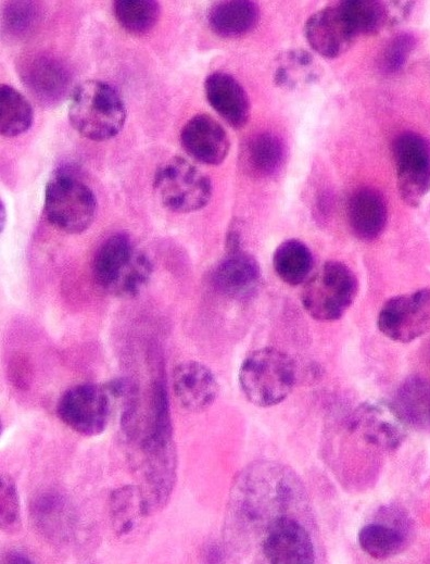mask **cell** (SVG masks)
<instances>
[{
	"instance_id": "cell-1",
	"label": "cell",
	"mask_w": 430,
	"mask_h": 564,
	"mask_svg": "<svg viewBox=\"0 0 430 564\" xmlns=\"http://www.w3.org/2000/svg\"><path fill=\"white\" fill-rule=\"evenodd\" d=\"M92 276L109 293L119 298L137 296L149 283L153 265L126 233L110 236L92 260Z\"/></svg>"
},
{
	"instance_id": "cell-2",
	"label": "cell",
	"mask_w": 430,
	"mask_h": 564,
	"mask_svg": "<svg viewBox=\"0 0 430 564\" xmlns=\"http://www.w3.org/2000/svg\"><path fill=\"white\" fill-rule=\"evenodd\" d=\"M68 120L73 128L85 138L104 141L122 130L126 121V108L111 84L89 79L73 90Z\"/></svg>"
},
{
	"instance_id": "cell-3",
	"label": "cell",
	"mask_w": 430,
	"mask_h": 564,
	"mask_svg": "<svg viewBox=\"0 0 430 564\" xmlns=\"http://www.w3.org/2000/svg\"><path fill=\"white\" fill-rule=\"evenodd\" d=\"M296 371L293 360L276 348L250 353L239 371V384L254 405L268 408L282 402L293 390Z\"/></svg>"
},
{
	"instance_id": "cell-4",
	"label": "cell",
	"mask_w": 430,
	"mask_h": 564,
	"mask_svg": "<svg viewBox=\"0 0 430 564\" xmlns=\"http://www.w3.org/2000/svg\"><path fill=\"white\" fill-rule=\"evenodd\" d=\"M357 290L352 270L341 262L330 261L306 279L301 301L311 317L332 322L341 318L352 305Z\"/></svg>"
},
{
	"instance_id": "cell-5",
	"label": "cell",
	"mask_w": 430,
	"mask_h": 564,
	"mask_svg": "<svg viewBox=\"0 0 430 564\" xmlns=\"http://www.w3.org/2000/svg\"><path fill=\"white\" fill-rule=\"evenodd\" d=\"M97 206L93 191L73 174L59 172L46 186V217L63 233L79 234L88 229L96 217Z\"/></svg>"
},
{
	"instance_id": "cell-6",
	"label": "cell",
	"mask_w": 430,
	"mask_h": 564,
	"mask_svg": "<svg viewBox=\"0 0 430 564\" xmlns=\"http://www.w3.org/2000/svg\"><path fill=\"white\" fill-rule=\"evenodd\" d=\"M153 189L164 208L190 213L208 203L213 187L208 176L194 164L182 156H174L156 170Z\"/></svg>"
},
{
	"instance_id": "cell-7",
	"label": "cell",
	"mask_w": 430,
	"mask_h": 564,
	"mask_svg": "<svg viewBox=\"0 0 430 564\" xmlns=\"http://www.w3.org/2000/svg\"><path fill=\"white\" fill-rule=\"evenodd\" d=\"M129 442L136 444V469L140 486L153 511L163 509L176 484L177 455L173 440L160 441L138 437Z\"/></svg>"
},
{
	"instance_id": "cell-8",
	"label": "cell",
	"mask_w": 430,
	"mask_h": 564,
	"mask_svg": "<svg viewBox=\"0 0 430 564\" xmlns=\"http://www.w3.org/2000/svg\"><path fill=\"white\" fill-rule=\"evenodd\" d=\"M113 410L103 385L79 384L65 390L56 403V415L73 431L94 437L102 434Z\"/></svg>"
},
{
	"instance_id": "cell-9",
	"label": "cell",
	"mask_w": 430,
	"mask_h": 564,
	"mask_svg": "<svg viewBox=\"0 0 430 564\" xmlns=\"http://www.w3.org/2000/svg\"><path fill=\"white\" fill-rule=\"evenodd\" d=\"M392 151L400 196L417 206L430 190V143L419 134L405 131L395 137Z\"/></svg>"
},
{
	"instance_id": "cell-10",
	"label": "cell",
	"mask_w": 430,
	"mask_h": 564,
	"mask_svg": "<svg viewBox=\"0 0 430 564\" xmlns=\"http://www.w3.org/2000/svg\"><path fill=\"white\" fill-rule=\"evenodd\" d=\"M260 537L261 553L268 563L308 564L316 559L312 535L294 511L276 517Z\"/></svg>"
},
{
	"instance_id": "cell-11",
	"label": "cell",
	"mask_w": 430,
	"mask_h": 564,
	"mask_svg": "<svg viewBox=\"0 0 430 564\" xmlns=\"http://www.w3.org/2000/svg\"><path fill=\"white\" fill-rule=\"evenodd\" d=\"M377 325L389 339L407 343L430 326V290L419 289L389 299L381 308Z\"/></svg>"
},
{
	"instance_id": "cell-12",
	"label": "cell",
	"mask_w": 430,
	"mask_h": 564,
	"mask_svg": "<svg viewBox=\"0 0 430 564\" xmlns=\"http://www.w3.org/2000/svg\"><path fill=\"white\" fill-rule=\"evenodd\" d=\"M350 422L352 430L365 442L384 451L397 449L406 437V424L391 402L363 403L353 413Z\"/></svg>"
},
{
	"instance_id": "cell-13",
	"label": "cell",
	"mask_w": 430,
	"mask_h": 564,
	"mask_svg": "<svg viewBox=\"0 0 430 564\" xmlns=\"http://www.w3.org/2000/svg\"><path fill=\"white\" fill-rule=\"evenodd\" d=\"M304 34L309 47L329 59L344 53L356 37L340 3L325 7L311 15Z\"/></svg>"
},
{
	"instance_id": "cell-14",
	"label": "cell",
	"mask_w": 430,
	"mask_h": 564,
	"mask_svg": "<svg viewBox=\"0 0 430 564\" xmlns=\"http://www.w3.org/2000/svg\"><path fill=\"white\" fill-rule=\"evenodd\" d=\"M20 76L36 101L49 106L65 98L72 82L66 66L48 54L25 59L20 65Z\"/></svg>"
},
{
	"instance_id": "cell-15",
	"label": "cell",
	"mask_w": 430,
	"mask_h": 564,
	"mask_svg": "<svg viewBox=\"0 0 430 564\" xmlns=\"http://www.w3.org/2000/svg\"><path fill=\"white\" fill-rule=\"evenodd\" d=\"M30 519L37 531L53 543H65L75 534L74 506L61 492L41 491L29 505Z\"/></svg>"
},
{
	"instance_id": "cell-16",
	"label": "cell",
	"mask_w": 430,
	"mask_h": 564,
	"mask_svg": "<svg viewBox=\"0 0 430 564\" xmlns=\"http://www.w3.org/2000/svg\"><path fill=\"white\" fill-rule=\"evenodd\" d=\"M180 142L192 159L207 165L220 164L230 148L225 128L208 114L191 117L180 131Z\"/></svg>"
},
{
	"instance_id": "cell-17",
	"label": "cell",
	"mask_w": 430,
	"mask_h": 564,
	"mask_svg": "<svg viewBox=\"0 0 430 564\" xmlns=\"http://www.w3.org/2000/svg\"><path fill=\"white\" fill-rule=\"evenodd\" d=\"M172 385L179 404L194 413L210 408L219 393V384L211 368L192 360L175 366Z\"/></svg>"
},
{
	"instance_id": "cell-18",
	"label": "cell",
	"mask_w": 430,
	"mask_h": 564,
	"mask_svg": "<svg viewBox=\"0 0 430 564\" xmlns=\"http://www.w3.org/2000/svg\"><path fill=\"white\" fill-rule=\"evenodd\" d=\"M261 268L256 260L246 252L229 251L213 272L214 287L232 299L251 297L261 284Z\"/></svg>"
},
{
	"instance_id": "cell-19",
	"label": "cell",
	"mask_w": 430,
	"mask_h": 564,
	"mask_svg": "<svg viewBox=\"0 0 430 564\" xmlns=\"http://www.w3.org/2000/svg\"><path fill=\"white\" fill-rule=\"evenodd\" d=\"M210 105L235 128L243 127L250 116L249 97L242 85L230 74L214 72L204 82Z\"/></svg>"
},
{
	"instance_id": "cell-20",
	"label": "cell",
	"mask_w": 430,
	"mask_h": 564,
	"mask_svg": "<svg viewBox=\"0 0 430 564\" xmlns=\"http://www.w3.org/2000/svg\"><path fill=\"white\" fill-rule=\"evenodd\" d=\"M410 537V521L405 514L399 512L391 523L376 521L364 525L357 539L366 554L376 560H387L404 551Z\"/></svg>"
},
{
	"instance_id": "cell-21",
	"label": "cell",
	"mask_w": 430,
	"mask_h": 564,
	"mask_svg": "<svg viewBox=\"0 0 430 564\" xmlns=\"http://www.w3.org/2000/svg\"><path fill=\"white\" fill-rule=\"evenodd\" d=\"M347 221L357 238H378L388 221V208L383 196L371 187L355 190L347 202Z\"/></svg>"
},
{
	"instance_id": "cell-22",
	"label": "cell",
	"mask_w": 430,
	"mask_h": 564,
	"mask_svg": "<svg viewBox=\"0 0 430 564\" xmlns=\"http://www.w3.org/2000/svg\"><path fill=\"white\" fill-rule=\"evenodd\" d=\"M258 17V7L249 0L219 1L207 12L211 29L224 38H236L248 34L256 26Z\"/></svg>"
},
{
	"instance_id": "cell-23",
	"label": "cell",
	"mask_w": 430,
	"mask_h": 564,
	"mask_svg": "<svg viewBox=\"0 0 430 564\" xmlns=\"http://www.w3.org/2000/svg\"><path fill=\"white\" fill-rule=\"evenodd\" d=\"M286 146L276 134L263 131L246 139L241 150L243 167L257 177L275 175L283 165Z\"/></svg>"
},
{
	"instance_id": "cell-24",
	"label": "cell",
	"mask_w": 430,
	"mask_h": 564,
	"mask_svg": "<svg viewBox=\"0 0 430 564\" xmlns=\"http://www.w3.org/2000/svg\"><path fill=\"white\" fill-rule=\"evenodd\" d=\"M406 426L430 430V380L421 376L406 378L391 402Z\"/></svg>"
},
{
	"instance_id": "cell-25",
	"label": "cell",
	"mask_w": 430,
	"mask_h": 564,
	"mask_svg": "<svg viewBox=\"0 0 430 564\" xmlns=\"http://www.w3.org/2000/svg\"><path fill=\"white\" fill-rule=\"evenodd\" d=\"M152 514L140 486L126 485L110 496V519L115 534L125 537L134 532Z\"/></svg>"
},
{
	"instance_id": "cell-26",
	"label": "cell",
	"mask_w": 430,
	"mask_h": 564,
	"mask_svg": "<svg viewBox=\"0 0 430 564\" xmlns=\"http://www.w3.org/2000/svg\"><path fill=\"white\" fill-rule=\"evenodd\" d=\"M313 255L308 247L298 240L281 242L273 255V266L277 276L286 284L296 286L306 281L312 271Z\"/></svg>"
},
{
	"instance_id": "cell-27",
	"label": "cell",
	"mask_w": 430,
	"mask_h": 564,
	"mask_svg": "<svg viewBox=\"0 0 430 564\" xmlns=\"http://www.w3.org/2000/svg\"><path fill=\"white\" fill-rule=\"evenodd\" d=\"M33 109L28 100L9 85L0 87V133L5 137L18 136L29 129Z\"/></svg>"
},
{
	"instance_id": "cell-28",
	"label": "cell",
	"mask_w": 430,
	"mask_h": 564,
	"mask_svg": "<svg viewBox=\"0 0 430 564\" xmlns=\"http://www.w3.org/2000/svg\"><path fill=\"white\" fill-rule=\"evenodd\" d=\"M318 70L311 53L296 49L286 52L274 72V82L283 89H294L302 83H312L318 77Z\"/></svg>"
},
{
	"instance_id": "cell-29",
	"label": "cell",
	"mask_w": 430,
	"mask_h": 564,
	"mask_svg": "<svg viewBox=\"0 0 430 564\" xmlns=\"http://www.w3.org/2000/svg\"><path fill=\"white\" fill-rule=\"evenodd\" d=\"M113 11L118 24L135 35L150 32L160 17V4L154 0H117Z\"/></svg>"
},
{
	"instance_id": "cell-30",
	"label": "cell",
	"mask_w": 430,
	"mask_h": 564,
	"mask_svg": "<svg viewBox=\"0 0 430 564\" xmlns=\"http://www.w3.org/2000/svg\"><path fill=\"white\" fill-rule=\"evenodd\" d=\"M340 5L355 35H374L389 18L388 8L375 0H347Z\"/></svg>"
},
{
	"instance_id": "cell-31",
	"label": "cell",
	"mask_w": 430,
	"mask_h": 564,
	"mask_svg": "<svg viewBox=\"0 0 430 564\" xmlns=\"http://www.w3.org/2000/svg\"><path fill=\"white\" fill-rule=\"evenodd\" d=\"M40 18L39 7L33 1H12L4 5L2 25L14 36L29 33Z\"/></svg>"
},
{
	"instance_id": "cell-32",
	"label": "cell",
	"mask_w": 430,
	"mask_h": 564,
	"mask_svg": "<svg viewBox=\"0 0 430 564\" xmlns=\"http://www.w3.org/2000/svg\"><path fill=\"white\" fill-rule=\"evenodd\" d=\"M416 38L410 33H400L388 40L379 55L378 66L385 74L400 71L415 49Z\"/></svg>"
},
{
	"instance_id": "cell-33",
	"label": "cell",
	"mask_w": 430,
	"mask_h": 564,
	"mask_svg": "<svg viewBox=\"0 0 430 564\" xmlns=\"http://www.w3.org/2000/svg\"><path fill=\"white\" fill-rule=\"evenodd\" d=\"M20 498L14 480L9 475H1L0 481V525L1 529L12 532L21 523Z\"/></svg>"
},
{
	"instance_id": "cell-34",
	"label": "cell",
	"mask_w": 430,
	"mask_h": 564,
	"mask_svg": "<svg viewBox=\"0 0 430 564\" xmlns=\"http://www.w3.org/2000/svg\"><path fill=\"white\" fill-rule=\"evenodd\" d=\"M2 563H31L30 557L22 551H9L1 556Z\"/></svg>"
}]
</instances>
